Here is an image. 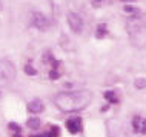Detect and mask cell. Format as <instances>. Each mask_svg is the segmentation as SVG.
I'll use <instances>...</instances> for the list:
<instances>
[{"instance_id": "ba28073f", "label": "cell", "mask_w": 146, "mask_h": 137, "mask_svg": "<svg viewBox=\"0 0 146 137\" xmlns=\"http://www.w3.org/2000/svg\"><path fill=\"white\" fill-rule=\"evenodd\" d=\"M132 128L135 130V132L146 134V117L134 116V119H132Z\"/></svg>"}, {"instance_id": "9c48e42d", "label": "cell", "mask_w": 146, "mask_h": 137, "mask_svg": "<svg viewBox=\"0 0 146 137\" xmlns=\"http://www.w3.org/2000/svg\"><path fill=\"white\" fill-rule=\"evenodd\" d=\"M28 111L33 112V114H38V112H42V111H43V103H42V100H38V99L31 100L29 103H28Z\"/></svg>"}, {"instance_id": "8992f818", "label": "cell", "mask_w": 146, "mask_h": 137, "mask_svg": "<svg viewBox=\"0 0 146 137\" xmlns=\"http://www.w3.org/2000/svg\"><path fill=\"white\" fill-rule=\"evenodd\" d=\"M31 23H33V26H35V28H38V29H45L46 26L49 25V20L46 19V15H43L42 13H34Z\"/></svg>"}, {"instance_id": "6da1fadb", "label": "cell", "mask_w": 146, "mask_h": 137, "mask_svg": "<svg viewBox=\"0 0 146 137\" xmlns=\"http://www.w3.org/2000/svg\"><path fill=\"white\" fill-rule=\"evenodd\" d=\"M92 100V94L91 91L82 89V91H63L56 96L57 108L63 112H76L85 109Z\"/></svg>"}, {"instance_id": "9a60e30c", "label": "cell", "mask_w": 146, "mask_h": 137, "mask_svg": "<svg viewBox=\"0 0 146 137\" xmlns=\"http://www.w3.org/2000/svg\"><path fill=\"white\" fill-rule=\"evenodd\" d=\"M94 5L96 6H102V5H106V3H109L111 0H92Z\"/></svg>"}, {"instance_id": "2e32d148", "label": "cell", "mask_w": 146, "mask_h": 137, "mask_svg": "<svg viewBox=\"0 0 146 137\" xmlns=\"http://www.w3.org/2000/svg\"><path fill=\"white\" fill-rule=\"evenodd\" d=\"M97 31H98V33H97V37H103V36H105V25H100V26L97 28Z\"/></svg>"}, {"instance_id": "5b68a950", "label": "cell", "mask_w": 146, "mask_h": 137, "mask_svg": "<svg viewBox=\"0 0 146 137\" xmlns=\"http://www.w3.org/2000/svg\"><path fill=\"white\" fill-rule=\"evenodd\" d=\"M68 23H69V28L74 31V33H80L83 29V20L82 17L76 13H69L68 14Z\"/></svg>"}, {"instance_id": "7a4b0ae2", "label": "cell", "mask_w": 146, "mask_h": 137, "mask_svg": "<svg viewBox=\"0 0 146 137\" xmlns=\"http://www.w3.org/2000/svg\"><path fill=\"white\" fill-rule=\"evenodd\" d=\"M126 29H128L129 40L132 42L137 48H145L146 46V25L137 15H132L126 20Z\"/></svg>"}, {"instance_id": "3957f363", "label": "cell", "mask_w": 146, "mask_h": 137, "mask_svg": "<svg viewBox=\"0 0 146 137\" xmlns=\"http://www.w3.org/2000/svg\"><path fill=\"white\" fill-rule=\"evenodd\" d=\"M15 79V66L8 59H0V86H6Z\"/></svg>"}, {"instance_id": "8fae6325", "label": "cell", "mask_w": 146, "mask_h": 137, "mask_svg": "<svg viewBox=\"0 0 146 137\" xmlns=\"http://www.w3.org/2000/svg\"><path fill=\"white\" fill-rule=\"evenodd\" d=\"M58 136V128L57 126H52L48 132L45 134H38V136H34V137H57Z\"/></svg>"}, {"instance_id": "7c38bea8", "label": "cell", "mask_w": 146, "mask_h": 137, "mask_svg": "<svg viewBox=\"0 0 146 137\" xmlns=\"http://www.w3.org/2000/svg\"><path fill=\"white\" fill-rule=\"evenodd\" d=\"M29 128H33V130H37L38 126H40V120H38V117H33V119H29L28 122H26Z\"/></svg>"}, {"instance_id": "4fadbf2b", "label": "cell", "mask_w": 146, "mask_h": 137, "mask_svg": "<svg viewBox=\"0 0 146 137\" xmlns=\"http://www.w3.org/2000/svg\"><path fill=\"white\" fill-rule=\"evenodd\" d=\"M134 85H135L137 89H143V88H146V79H137Z\"/></svg>"}, {"instance_id": "277c9868", "label": "cell", "mask_w": 146, "mask_h": 137, "mask_svg": "<svg viewBox=\"0 0 146 137\" xmlns=\"http://www.w3.org/2000/svg\"><path fill=\"white\" fill-rule=\"evenodd\" d=\"M106 126H108L109 137H129L128 132L125 131V128L121 126V123L118 120H108Z\"/></svg>"}, {"instance_id": "5bb4252c", "label": "cell", "mask_w": 146, "mask_h": 137, "mask_svg": "<svg viewBox=\"0 0 146 137\" xmlns=\"http://www.w3.org/2000/svg\"><path fill=\"white\" fill-rule=\"evenodd\" d=\"M25 72L29 74V76H35V74H37V71H35V69H34L31 65H26V66H25Z\"/></svg>"}, {"instance_id": "e0dca14e", "label": "cell", "mask_w": 146, "mask_h": 137, "mask_svg": "<svg viewBox=\"0 0 146 137\" xmlns=\"http://www.w3.org/2000/svg\"><path fill=\"white\" fill-rule=\"evenodd\" d=\"M125 11H126V13H139L137 8H129V6H125Z\"/></svg>"}, {"instance_id": "52a82bcc", "label": "cell", "mask_w": 146, "mask_h": 137, "mask_svg": "<svg viewBox=\"0 0 146 137\" xmlns=\"http://www.w3.org/2000/svg\"><path fill=\"white\" fill-rule=\"evenodd\" d=\"M66 128L71 134H77L82 131V119L80 117H71L66 120Z\"/></svg>"}, {"instance_id": "30bf717a", "label": "cell", "mask_w": 146, "mask_h": 137, "mask_svg": "<svg viewBox=\"0 0 146 137\" xmlns=\"http://www.w3.org/2000/svg\"><path fill=\"white\" fill-rule=\"evenodd\" d=\"M8 128H9V132H11V136L13 137H20V126H19L17 123H9L8 125Z\"/></svg>"}]
</instances>
